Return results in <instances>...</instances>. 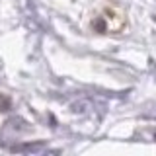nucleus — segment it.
<instances>
[{
    "label": "nucleus",
    "instance_id": "7ed1b4c3",
    "mask_svg": "<svg viewBox=\"0 0 156 156\" xmlns=\"http://www.w3.org/2000/svg\"><path fill=\"white\" fill-rule=\"evenodd\" d=\"M10 107H12V101H10V98H6V96L0 94V111H8Z\"/></svg>",
    "mask_w": 156,
    "mask_h": 156
},
{
    "label": "nucleus",
    "instance_id": "f257e3e1",
    "mask_svg": "<svg viewBox=\"0 0 156 156\" xmlns=\"http://www.w3.org/2000/svg\"><path fill=\"white\" fill-rule=\"evenodd\" d=\"M29 127L23 119H20V117H12V119H8L6 123H4L2 131H0V135H2L4 143H10V140H16L20 139L23 133H27Z\"/></svg>",
    "mask_w": 156,
    "mask_h": 156
},
{
    "label": "nucleus",
    "instance_id": "f03ea898",
    "mask_svg": "<svg viewBox=\"0 0 156 156\" xmlns=\"http://www.w3.org/2000/svg\"><path fill=\"white\" fill-rule=\"evenodd\" d=\"M14 152H41L43 144H18L14 146Z\"/></svg>",
    "mask_w": 156,
    "mask_h": 156
}]
</instances>
